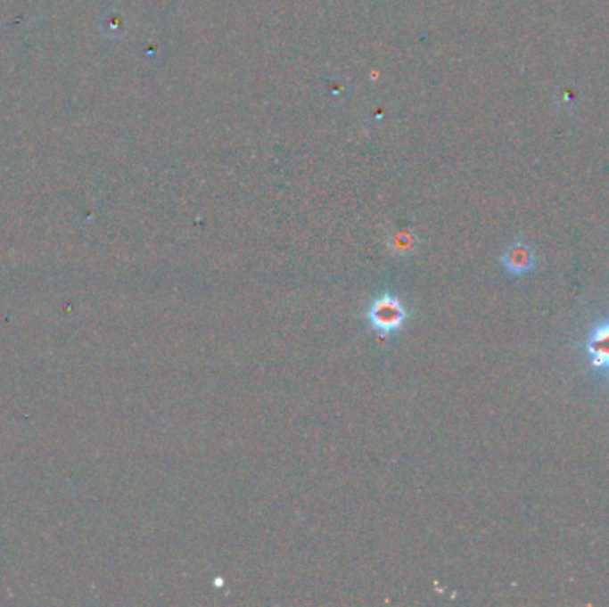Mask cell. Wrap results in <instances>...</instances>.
<instances>
[{"label": "cell", "instance_id": "4", "mask_svg": "<svg viewBox=\"0 0 609 607\" xmlns=\"http://www.w3.org/2000/svg\"><path fill=\"white\" fill-rule=\"evenodd\" d=\"M414 248H416V237H414V235H408L407 232H401L399 235H396V237L392 239V250H394L396 255L405 257V255L412 253Z\"/></svg>", "mask_w": 609, "mask_h": 607}, {"label": "cell", "instance_id": "2", "mask_svg": "<svg viewBox=\"0 0 609 607\" xmlns=\"http://www.w3.org/2000/svg\"><path fill=\"white\" fill-rule=\"evenodd\" d=\"M583 351L596 373L609 371V316L596 323L583 342Z\"/></svg>", "mask_w": 609, "mask_h": 607}, {"label": "cell", "instance_id": "1", "mask_svg": "<svg viewBox=\"0 0 609 607\" xmlns=\"http://www.w3.org/2000/svg\"><path fill=\"white\" fill-rule=\"evenodd\" d=\"M371 330L380 335H396L399 333L410 319V312L407 305L396 294L383 292L374 296L366 308L364 314Z\"/></svg>", "mask_w": 609, "mask_h": 607}, {"label": "cell", "instance_id": "5", "mask_svg": "<svg viewBox=\"0 0 609 607\" xmlns=\"http://www.w3.org/2000/svg\"><path fill=\"white\" fill-rule=\"evenodd\" d=\"M606 374H608V378H609V371H608V373H606Z\"/></svg>", "mask_w": 609, "mask_h": 607}, {"label": "cell", "instance_id": "3", "mask_svg": "<svg viewBox=\"0 0 609 607\" xmlns=\"http://www.w3.org/2000/svg\"><path fill=\"white\" fill-rule=\"evenodd\" d=\"M499 262L510 276L523 278L537 267V255L530 244L524 241H515L506 248Z\"/></svg>", "mask_w": 609, "mask_h": 607}]
</instances>
